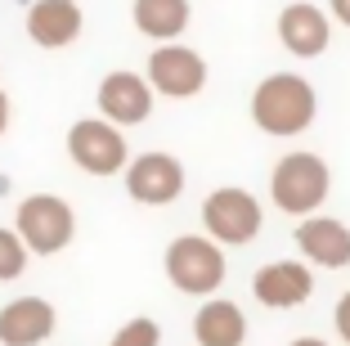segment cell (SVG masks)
Segmentation results:
<instances>
[{
	"label": "cell",
	"mask_w": 350,
	"mask_h": 346,
	"mask_svg": "<svg viewBox=\"0 0 350 346\" xmlns=\"http://www.w3.org/2000/svg\"><path fill=\"white\" fill-rule=\"evenodd\" d=\"M14 234L23 238V247L36 256H54L72 243L77 234V216L72 203L59 194H27L14 212Z\"/></svg>",
	"instance_id": "cell-4"
},
{
	"label": "cell",
	"mask_w": 350,
	"mask_h": 346,
	"mask_svg": "<svg viewBox=\"0 0 350 346\" xmlns=\"http://www.w3.org/2000/svg\"><path fill=\"white\" fill-rule=\"evenodd\" d=\"M332 324H337V337L350 346V293H341L337 310H332Z\"/></svg>",
	"instance_id": "cell-19"
},
{
	"label": "cell",
	"mask_w": 350,
	"mask_h": 346,
	"mask_svg": "<svg viewBox=\"0 0 350 346\" xmlns=\"http://www.w3.org/2000/svg\"><path fill=\"white\" fill-rule=\"evenodd\" d=\"M54 324L59 310L45 297H14L0 306V346H41Z\"/></svg>",
	"instance_id": "cell-13"
},
{
	"label": "cell",
	"mask_w": 350,
	"mask_h": 346,
	"mask_svg": "<svg viewBox=\"0 0 350 346\" xmlns=\"http://www.w3.org/2000/svg\"><path fill=\"white\" fill-rule=\"evenodd\" d=\"M166 279L189 297H211L225 284V247L206 234H180L166 247Z\"/></svg>",
	"instance_id": "cell-5"
},
{
	"label": "cell",
	"mask_w": 350,
	"mask_h": 346,
	"mask_svg": "<svg viewBox=\"0 0 350 346\" xmlns=\"http://www.w3.org/2000/svg\"><path fill=\"white\" fill-rule=\"evenodd\" d=\"M252 293H256V301L269 306V310H292V306L314 297V270H310L306 261H269V265L256 270Z\"/></svg>",
	"instance_id": "cell-10"
},
{
	"label": "cell",
	"mask_w": 350,
	"mask_h": 346,
	"mask_svg": "<svg viewBox=\"0 0 350 346\" xmlns=\"http://www.w3.org/2000/svg\"><path fill=\"white\" fill-rule=\"evenodd\" d=\"M27 261H31V252L23 247V238L14 234V230H5V225H0V284H14V279H23Z\"/></svg>",
	"instance_id": "cell-17"
},
{
	"label": "cell",
	"mask_w": 350,
	"mask_h": 346,
	"mask_svg": "<svg viewBox=\"0 0 350 346\" xmlns=\"http://www.w3.org/2000/svg\"><path fill=\"white\" fill-rule=\"evenodd\" d=\"M10 131V95L0 90V135Z\"/></svg>",
	"instance_id": "cell-21"
},
{
	"label": "cell",
	"mask_w": 350,
	"mask_h": 346,
	"mask_svg": "<svg viewBox=\"0 0 350 346\" xmlns=\"http://www.w3.org/2000/svg\"><path fill=\"white\" fill-rule=\"evenodd\" d=\"M144 82L153 86V95H162V99H193L206 86V59L185 41H162L148 54Z\"/></svg>",
	"instance_id": "cell-7"
},
{
	"label": "cell",
	"mask_w": 350,
	"mask_h": 346,
	"mask_svg": "<svg viewBox=\"0 0 350 346\" xmlns=\"http://www.w3.org/2000/svg\"><path fill=\"white\" fill-rule=\"evenodd\" d=\"M108 346H162V324L148 319V315L126 319V324L113 333V342H108Z\"/></svg>",
	"instance_id": "cell-18"
},
{
	"label": "cell",
	"mask_w": 350,
	"mask_h": 346,
	"mask_svg": "<svg viewBox=\"0 0 350 346\" xmlns=\"http://www.w3.org/2000/svg\"><path fill=\"white\" fill-rule=\"evenodd\" d=\"M193 342L198 346H243L247 342V315H243V306L225 301V297L202 301L198 315H193Z\"/></svg>",
	"instance_id": "cell-15"
},
{
	"label": "cell",
	"mask_w": 350,
	"mask_h": 346,
	"mask_svg": "<svg viewBox=\"0 0 350 346\" xmlns=\"http://www.w3.org/2000/svg\"><path fill=\"white\" fill-rule=\"evenodd\" d=\"M332 18H337L341 27H350V0H332Z\"/></svg>",
	"instance_id": "cell-20"
},
{
	"label": "cell",
	"mask_w": 350,
	"mask_h": 346,
	"mask_svg": "<svg viewBox=\"0 0 350 346\" xmlns=\"http://www.w3.org/2000/svg\"><path fill=\"white\" fill-rule=\"evenodd\" d=\"M68 158L81 166L85 175H122V166L131 162V149H126V131L103 117H81L68 131Z\"/></svg>",
	"instance_id": "cell-6"
},
{
	"label": "cell",
	"mask_w": 350,
	"mask_h": 346,
	"mask_svg": "<svg viewBox=\"0 0 350 346\" xmlns=\"http://www.w3.org/2000/svg\"><path fill=\"white\" fill-rule=\"evenodd\" d=\"M319 95L301 72H269L252 90V122L274 140H297L314 126Z\"/></svg>",
	"instance_id": "cell-1"
},
{
	"label": "cell",
	"mask_w": 350,
	"mask_h": 346,
	"mask_svg": "<svg viewBox=\"0 0 350 346\" xmlns=\"http://www.w3.org/2000/svg\"><path fill=\"white\" fill-rule=\"evenodd\" d=\"M85 14L77 0H36L27 10V36L41 50H68L81 36Z\"/></svg>",
	"instance_id": "cell-14"
},
{
	"label": "cell",
	"mask_w": 350,
	"mask_h": 346,
	"mask_svg": "<svg viewBox=\"0 0 350 346\" xmlns=\"http://www.w3.org/2000/svg\"><path fill=\"white\" fill-rule=\"evenodd\" d=\"M292 346H332V342H323V337H297Z\"/></svg>",
	"instance_id": "cell-22"
},
{
	"label": "cell",
	"mask_w": 350,
	"mask_h": 346,
	"mask_svg": "<svg viewBox=\"0 0 350 346\" xmlns=\"http://www.w3.org/2000/svg\"><path fill=\"white\" fill-rule=\"evenodd\" d=\"M265 225V207L252 189L243 184H225V189H211L202 203V230L211 243L220 247H243L260 234Z\"/></svg>",
	"instance_id": "cell-3"
},
{
	"label": "cell",
	"mask_w": 350,
	"mask_h": 346,
	"mask_svg": "<svg viewBox=\"0 0 350 346\" xmlns=\"http://www.w3.org/2000/svg\"><path fill=\"white\" fill-rule=\"evenodd\" d=\"M122 175H126V194L144 207H171L175 198L185 194V162L162 149L131 158L122 166Z\"/></svg>",
	"instance_id": "cell-8"
},
{
	"label": "cell",
	"mask_w": 350,
	"mask_h": 346,
	"mask_svg": "<svg viewBox=\"0 0 350 346\" xmlns=\"http://www.w3.org/2000/svg\"><path fill=\"white\" fill-rule=\"evenodd\" d=\"M332 194V171L319 153L297 149V153H283L269 171V198H274L278 212L288 216H314Z\"/></svg>",
	"instance_id": "cell-2"
},
{
	"label": "cell",
	"mask_w": 350,
	"mask_h": 346,
	"mask_svg": "<svg viewBox=\"0 0 350 346\" xmlns=\"http://www.w3.org/2000/svg\"><path fill=\"white\" fill-rule=\"evenodd\" d=\"M131 18H135V27L144 32V36H153V41L162 45V41L185 36L193 10H189V0H135Z\"/></svg>",
	"instance_id": "cell-16"
},
{
	"label": "cell",
	"mask_w": 350,
	"mask_h": 346,
	"mask_svg": "<svg viewBox=\"0 0 350 346\" xmlns=\"http://www.w3.org/2000/svg\"><path fill=\"white\" fill-rule=\"evenodd\" d=\"M278 41L283 50L297 54V59H319L323 50L332 45V18L328 10L310 5V0H297L278 14Z\"/></svg>",
	"instance_id": "cell-11"
},
{
	"label": "cell",
	"mask_w": 350,
	"mask_h": 346,
	"mask_svg": "<svg viewBox=\"0 0 350 346\" xmlns=\"http://www.w3.org/2000/svg\"><path fill=\"white\" fill-rule=\"evenodd\" d=\"M153 86L139 77V72H126V68H117V72H108L99 82V95H94V103H99V117L103 122H113V126H139V122H148V112H153Z\"/></svg>",
	"instance_id": "cell-9"
},
{
	"label": "cell",
	"mask_w": 350,
	"mask_h": 346,
	"mask_svg": "<svg viewBox=\"0 0 350 346\" xmlns=\"http://www.w3.org/2000/svg\"><path fill=\"white\" fill-rule=\"evenodd\" d=\"M297 247L319 270H346L350 265V225H341L337 216H301Z\"/></svg>",
	"instance_id": "cell-12"
}]
</instances>
